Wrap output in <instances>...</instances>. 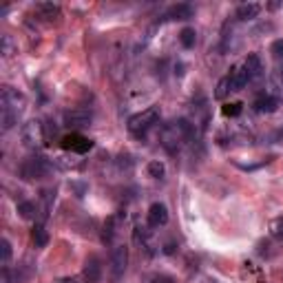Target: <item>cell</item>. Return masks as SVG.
Returning <instances> with one entry per match:
<instances>
[{
	"mask_svg": "<svg viewBox=\"0 0 283 283\" xmlns=\"http://www.w3.org/2000/svg\"><path fill=\"white\" fill-rule=\"evenodd\" d=\"M65 124L73 126V129H82V126L91 124V111L87 109H73L65 113Z\"/></svg>",
	"mask_w": 283,
	"mask_h": 283,
	"instance_id": "obj_9",
	"label": "cell"
},
{
	"mask_svg": "<svg viewBox=\"0 0 283 283\" xmlns=\"http://www.w3.org/2000/svg\"><path fill=\"white\" fill-rule=\"evenodd\" d=\"M276 69H279V76L283 78V62H279V65H276Z\"/></svg>",
	"mask_w": 283,
	"mask_h": 283,
	"instance_id": "obj_32",
	"label": "cell"
},
{
	"mask_svg": "<svg viewBox=\"0 0 283 283\" xmlns=\"http://www.w3.org/2000/svg\"><path fill=\"white\" fill-rule=\"evenodd\" d=\"M252 109L257 111V113H274V111L279 109V100L272 98V95H259V98L254 100Z\"/></svg>",
	"mask_w": 283,
	"mask_h": 283,
	"instance_id": "obj_13",
	"label": "cell"
},
{
	"mask_svg": "<svg viewBox=\"0 0 283 283\" xmlns=\"http://www.w3.org/2000/svg\"><path fill=\"white\" fill-rule=\"evenodd\" d=\"M146 173H148V177H153V179H162L164 175H166V166H164V162H159V159H153V162H148Z\"/></svg>",
	"mask_w": 283,
	"mask_h": 283,
	"instance_id": "obj_19",
	"label": "cell"
},
{
	"mask_svg": "<svg viewBox=\"0 0 283 283\" xmlns=\"http://www.w3.org/2000/svg\"><path fill=\"white\" fill-rule=\"evenodd\" d=\"M193 14H195V9L190 7L188 3H179V5H173L164 18H168V20H188V18H193Z\"/></svg>",
	"mask_w": 283,
	"mask_h": 283,
	"instance_id": "obj_12",
	"label": "cell"
},
{
	"mask_svg": "<svg viewBox=\"0 0 283 283\" xmlns=\"http://www.w3.org/2000/svg\"><path fill=\"white\" fill-rule=\"evenodd\" d=\"M270 53H272V58H274L276 65H279V62H283V38L272 42V45H270Z\"/></svg>",
	"mask_w": 283,
	"mask_h": 283,
	"instance_id": "obj_26",
	"label": "cell"
},
{
	"mask_svg": "<svg viewBox=\"0 0 283 283\" xmlns=\"http://www.w3.org/2000/svg\"><path fill=\"white\" fill-rule=\"evenodd\" d=\"M162 252H164V254H175V252H177V243H175V241H168V243H164Z\"/></svg>",
	"mask_w": 283,
	"mask_h": 283,
	"instance_id": "obj_30",
	"label": "cell"
},
{
	"mask_svg": "<svg viewBox=\"0 0 283 283\" xmlns=\"http://www.w3.org/2000/svg\"><path fill=\"white\" fill-rule=\"evenodd\" d=\"M221 113L226 117H239L243 113V102H228L221 106Z\"/></svg>",
	"mask_w": 283,
	"mask_h": 283,
	"instance_id": "obj_22",
	"label": "cell"
},
{
	"mask_svg": "<svg viewBox=\"0 0 283 283\" xmlns=\"http://www.w3.org/2000/svg\"><path fill=\"white\" fill-rule=\"evenodd\" d=\"M157 120H159V109H157V106H148L146 111L133 115L129 120V131L133 133V135L142 137L148 129H153V126L157 124Z\"/></svg>",
	"mask_w": 283,
	"mask_h": 283,
	"instance_id": "obj_3",
	"label": "cell"
},
{
	"mask_svg": "<svg viewBox=\"0 0 283 283\" xmlns=\"http://www.w3.org/2000/svg\"><path fill=\"white\" fill-rule=\"evenodd\" d=\"M129 265V248L126 245H115L113 252H111V274L113 279H122Z\"/></svg>",
	"mask_w": 283,
	"mask_h": 283,
	"instance_id": "obj_7",
	"label": "cell"
},
{
	"mask_svg": "<svg viewBox=\"0 0 283 283\" xmlns=\"http://www.w3.org/2000/svg\"><path fill=\"white\" fill-rule=\"evenodd\" d=\"M179 42L184 49H193L195 42H197V34H195L193 27H184V29L179 31Z\"/></svg>",
	"mask_w": 283,
	"mask_h": 283,
	"instance_id": "obj_18",
	"label": "cell"
},
{
	"mask_svg": "<svg viewBox=\"0 0 283 283\" xmlns=\"http://www.w3.org/2000/svg\"><path fill=\"white\" fill-rule=\"evenodd\" d=\"M58 283H78V279H73V276H65V279H60Z\"/></svg>",
	"mask_w": 283,
	"mask_h": 283,
	"instance_id": "obj_31",
	"label": "cell"
},
{
	"mask_svg": "<svg viewBox=\"0 0 283 283\" xmlns=\"http://www.w3.org/2000/svg\"><path fill=\"white\" fill-rule=\"evenodd\" d=\"M204 283H215V281H204Z\"/></svg>",
	"mask_w": 283,
	"mask_h": 283,
	"instance_id": "obj_33",
	"label": "cell"
},
{
	"mask_svg": "<svg viewBox=\"0 0 283 283\" xmlns=\"http://www.w3.org/2000/svg\"><path fill=\"white\" fill-rule=\"evenodd\" d=\"M115 223H117V219H115V217H109V219H106V223H104V230H102V241H104V243H111V241H113V234H115Z\"/></svg>",
	"mask_w": 283,
	"mask_h": 283,
	"instance_id": "obj_23",
	"label": "cell"
},
{
	"mask_svg": "<svg viewBox=\"0 0 283 283\" xmlns=\"http://www.w3.org/2000/svg\"><path fill=\"white\" fill-rule=\"evenodd\" d=\"M62 148L76 153V155H84V153H89L91 148H93V140L80 135V133H69V135L62 137Z\"/></svg>",
	"mask_w": 283,
	"mask_h": 283,
	"instance_id": "obj_6",
	"label": "cell"
},
{
	"mask_svg": "<svg viewBox=\"0 0 283 283\" xmlns=\"http://www.w3.org/2000/svg\"><path fill=\"white\" fill-rule=\"evenodd\" d=\"M20 137H23V144L27 148H40L42 144L47 142L45 124L38 120H29L27 124H23V129H20Z\"/></svg>",
	"mask_w": 283,
	"mask_h": 283,
	"instance_id": "obj_4",
	"label": "cell"
},
{
	"mask_svg": "<svg viewBox=\"0 0 283 283\" xmlns=\"http://www.w3.org/2000/svg\"><path fill=\"white\" fill-rule=\"evenodd\" d=\"M69 186H71V188L76 190L78 197H84V193H87V184H80V181H71Z\"/></svg>",
	"mask_w": 283,
	"mask_h": 283,
	"instance_id": "obj_29",
	"label": "cell"
},
{
	"mask_svg": "<svg viewBox=\"0 0 283 283\" xmlns=\"http://www.w3.org/2000/svg\"><path fill=\"white\" fill-rule=\"evenodd\" d=\"M270 234H272L274 239H283V215L276 217L274 221L270 223Z\"/></svg>",
	"mask_w": 283,
	"mask_h": 283,
	"instance_id": "obj_27",
	"label": "cell"
},
{
	"mask_svg": "<svg viewBox=\"0 0 283 283\" xmlns=\"http://www.w3.org/2000/svg\"><path fill=\"white\" fill-rule=\"evenodd\" d=\"M18 212H20V217H23V219H31L36 215V204H34V201H20V204H18Z\"/></svg>",
	"mask_w": 283,
	"mask_h": 283,
	"instance_id": "obj_24",
	"label": "cell"
},
{
	"mask_svg": "<svg viewBox=\"0 0 283 283\" xmlns=\"http://www.w3.org/2000/svg\"><path fill=\"white\" fill-rule=\"evenodd\" d=\"M142 283H175V279L173 276H168V274H162V272H155V274L144 276Z\"/></svg>",
	"mask_w": 283,
	"mask_h": 283,
	"instance_id": "obj_25",
	"label": "cell"
},
{
	"mask_svg": "<svg viewBox=\"0 0 283 283\" xmlns=\"http://www.w3.org/2000/svg\"><path fill=\"white\" fill-rule=\"evenodd\" d=\"M16 51H18V45L14 42L12 36H3V40H0V53L5 58H12Z\"/></svg>",
	"mask_w": 283,
	"mask_h": 283,
	"instance_id": "obj_21",
	"label": "cell"
},
{
	"mask_svg": "<svg viewBox=\"0 0 283 283\" xmlns=\"http://www.w3.org/2000/svg\"><path fill=\"white\" fill-rule=\"evenodd\" d=\"M49 170H51L49 159L42 157V155H34V157H29L23 162L20 175H23V179H40V177H45Z\"/></svg>",
	"mask_w": 283,
	"mask_h": 283,
	"instance_id": "obj_5",
	"label": "cell"
},
{
	"mask_svg": "<svg viewBox=\"0 0 283 283\" xmlns=\"http://www.w3.org/2000/svg\"><path fill=\"white\" fill-rule=\"evenodd\" d=\"M82 274H84V281L87 283H98L100 279H102V263H100V259L95 257V254L87 257Z\"/></svg>",
	"mask_w": 283,
	"mask_h": 283,
	"instance_id": "obj_10",
	"label": "cell"
},
{
	"mask_svg": "<svg viewBox=\"0 0 283 283\" xmlns=\"http://www.w3.org/2000/svg\"><path fill=\"white\" fill-rule=\"evenodd\" d=\"M261 14V5L259 3H243L237 7V18L239 20H254Z\"/></svg>",
	"mask_w": 283,
	"mask_h": 283,
	"instance_id": "obj_15",
	"label": "cell"
},
{
	"mask_svg": "<svg viewBox=\"0 0 283 283\" xmlns=\"http://www.w3.org/2000/svg\"><path fill=\"white\" fill-rule=\"evenodd\" d=\"M193 135H195V126L190 124L188 120H175L162 129L159 142H162V146L166 148L170 155H175Z\"/></svg>",
	"mask_w": 283,
	"mask_h": 283,
	"instance_id": "obj_2",
	"label": "cell"
},
{
	"mask_svg": "<svg viewBox=\"0 0 283 283\" xmlns=\"http://www.w3.org/2000/svg\"><path fill=\"white\" fill-rule=\"evenodd\" d=\"M232 91L230 87V76H223L221 80L217 82V89H215V100H226V95Z\"/></svg>",
	"mask_w": 283,
	"mask_h": 283,
	"instance_id": "obj_20",
	"label": "cell"
},
{
	"mask_svg": "<svg viewBox=\"0 0 283 283\" xmlns=\"http://www.w3.org/2000/svg\"><path fill=\"white\" fill-rule=\"evenodd\" d=\"M0 248H3V265H7V263H9V259H12V243H9L7 239H3Z\"/></svg>",
	"mask_w": 283,
	"mask_h": 283,
	"instance_id": "obj_28",
	"label": "cell"
},
{
	"mask_svg": "<svg viewBox=\"0 0 283 283\" xmlns=\"http://www.w3.org/2000/svg\"><path fill=\"white\" fill-rule=\"evenodd\" d=\"M31 239H34L36 248H45L49 243V232H47V228L42 223H36L34 230H31Z\"/></svg>",
	"mask_w": 283,
	"mask_h": 283,
	"instance_id": "obj_17",
	"label": "cell"
},
{
	"mask_svg": "<svg viewBox=\"0 0 283 283\" xmlns=\"http://www.w3.org/2000/svg\"><path fill=\"white\" fill-rule=\"evenodd\" d=\"M146 223L148 228H159V226H166L168 223V208L162 204V201H155L151 204L146 212Z\"/></svg>",
	"mask_w": 283,
	"mask_h": 283,
	"instance_id": "obj_8",
	"label": "cell"
},
{
	"mask_svg": "<svg viewBox=\"0 0 283 283\" xmlns=\"http://www.w3.org/2000/svg\"><path fill=\"white\" fill-rule=\"evenodd\" d=\"M230 87H232V91H241L245 84L250 82V78H248V71H245V67L243 65H237V67H232L230 69Z\"/></svg>",
	"mask_w": 283,
	"mask_h": 283,
	"instance_id": "obj_11",
	"label": "cell"
},
{
	"mask_svg": "<svg viewBox=\"0 0 283 283\" xmlns=\"http://www.w3.org/2000/svg\"><path fill=\"white\" fill-rule=\"evenodd\" d=\"M38 14L45 20H56V18H60V5H56V3H40L38 5Z\"/></svg>",
	"mask_w": 283,
	"mask_h": 283,
	"instance_id": "obj_16",
	"label": "cell"
},
{
	"mask_svg": "<svg viewBox=\"0 0 283 283\" xmlns=\"http://www.w3.org/2000/svg\"><path fill=\"white\" fill-rule=\"evenodd\" d=\"M243 67H245V71H248L250 80H257V78H261V73H263V65H261V58L257 53H250V56L245 58Z\"/></svg>",
	"mask_w": 283,
	"mask_h": 283,
	"instance_id": "obj_14",
	"label": "cell"
},
{
	"mask_svg": "<svg viewBox=\"0 0 283 283\" xmlns=\"http://www.w3.org/2000/svg\"><path fill=\"white\" fill-rule=\"evenodd\" d=\"M25 93H20L14 87H3V91H0V124H3V131H9L18 124V117L25 111Z\"/></svg>",
	"mask_w": 283,
	"mask_h": 283,
	"instance_id": "obj_1",
	"label": "cell"
}]
</instances>
